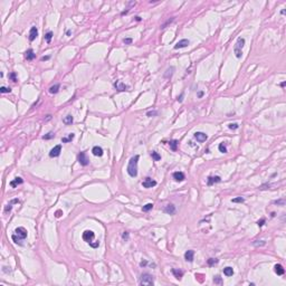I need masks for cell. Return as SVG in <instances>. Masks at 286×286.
I'll return each instance as SVG.
<instances>
[{
    "mask_svg": "<svg viewBox=\"0 0 286 286\" xmlns=\"http://www.w3.org/2000/svg\"><path fill=\"white\" fill-rule=\"evenodd\" d=\"M95 234L92 231V230H85L83 232V239L86 241L87 244H90V246H92L93 248H96L99 246V241H96V243H93V239H94Z\"/></svg>",
    "mask_w": 286,
    "mask_h": 286,
    "instance_id": "obj_3",
    "label": "cell"
},
{
    "mask_svg": "<svg viewBox=\"0 0 286 286\" xmlns=\"http://www.w3.org/2000/svg\"><path fill=\"white\" fill-rule=\"evenodd\" d=\"M163 211L168 215H173L174 212H176V207H174L173 205H168L163 208Z\"/></svg>",
    "mask_w": 286,
    "mask_h": 286,
    "instance_id": "obj_17",
    "label": "cell"
},
{
    "mask_svg": "<svg viewBox=\"0 0 286 286\" xmlns=\"http://www.w3.org/2000/svg\"><path fill=\"white\" fill-rule=\"evenodd\" d=\"M147 264H148L147 260H143V261H141V263H140V266H141V267H144V266H147Z\"/></svg>",
    "mask_w": 286,
    "mask_h": 286,
    "instance_id": "obj_47",
    "label": "cell"
},
{
    "mask_svg": "<svg viewBox=\"0 0 286 286\" xmlns=\"http://www.w3.org/2000/svg\"><path fill=\"white\" fill-rule=\"evenodd\" d=\"M173 179L176 181H183L186 179V176L183 172H180V171H177L173 173Z\"/></svg>",
    "mask_w": 286,
    "mask_h": 286,
    "instance_id": "obj_16",
    "label": "cell"
},
{
    "mask_svg": "<svg viewBox=\"0 0 286 286\" xmlns=\"http://www.w3.org/2000/svg\"><path fill=\"white\" fill-rule=\"evenodd\" d=\"M52 38H53V32H48L47 34L45 35V39H46V41H47V43H50Z\"/></svg>",
    "mask_w": 286,
    "mask_h": 286,
    "instance_id": "obj_35",
    "label": "cell"
},
{
    "mask_svg": "<svg viewBox=\"0 0 286 286\" xmlns=\"http://www.w3.org/2000/svg\"><path fill=\"white\" fill-rule=\"evenodd\" d=\"M77 160H78V162L81 163L82 165H87L88 164V159H87V157H86V154H85V152H79L78 153V156H77Z\"/></svg>",
    "mask_w": 286,
    "mask_h": 286,
    "instance_id": "obj_6",
    "label": "cell"
},
{
    "mask_svg": "<svg viewBox=\"0 0 286 286\" xmlns=\"http://www.w3.org/2000/svg\"><path fill=\"white\" fill-rule=\"evenodd\" d=\"M26 237H27V230H26L24 227H18V228H16L15 234L11 236V238L16 244L21 245V240H24Z\"/></svg>",
    "mask_w": 286,
    "mask_h": 286,
    "instance_id": "obj_2",
    "label": "cell"
},
{
    "mask_svg": "<svg viewBox=\"0 0 286 286\" xmlns=\"http://www.w3.org/2000/svg\"><path fill=\"white\" fill-rule=\"evenodd\" d=\"M189 45V40L188 39H181L178 43L174 45V49H180V48H185Z\"/></svg>",
    "mask_w": 286,
    "mask_h": 286,
    "instance_id": "obj_10",
    "label": "cell"
},
{
    "mask_svg": "<svg viewBox=\"0 0 286 286\" xmlns=\"http://www.w3.org/2000/svg\"><path fill=\"white\" fill-rule=\"evenodd\" d=\"M273 203H275V205H281V206H284V205H285V200H283V199H282V200H276V201H274Z\"/></svg>",
    "mask_w": 286,
    "mask_h": 286,
    "instance_id": "obj_42",
    "label": "cell"
},
{
    "mask_svg": "<svg viewBox=\"0 0 286 286\" xmlns=\"http://www.w3.org/2000/svg\"><path fill=\"white\" fill-rule=\"evenodd\" d=\"M193 257H194V252L193 250H187V252L185 253V259L187 261H189V263H191V261H193Z\"/></svg>",
    "mask_w": 286,
    "mask_h": 286,
    "instance_id": "obj_14",
    "label": "cell"
},
{
    "mask_svg": "<svg viewBox=\"0 0 286 286\" xmlns=\"http://www.w3.org/2000/svg\"><path fill=\"white\" fill-rule=\"evenodd\" d=\"M37 36H38V29H37L36 27H32L30 28V32H29V40L32 41L35 40V39L37 38Z\"/></svg>",
    "mask_w": 286,
    "mask_h": 286,
    "instance_id": "obj_12",
    "label": "cell"
},
{
    "mask_svg": "<svg viewBox=\"0 0 286 286\" xmlns=\"http://www.w3.org/2000/svg\"><path fill=\"white\" fill-rule=\"evenodd\" d=\"M122 238H123L124 240H127V239H128V232H127V231H124L123 234H122Z\"/></svg>",
    "mask_w": 286,
    "mask_h": 286,
    "instance_id": "obj_44",
    "label": "cell"
},
{
    "mask_svg": "<svg viewBox=\"0 0 286 286\" xmlns=\"http://www.w3.org/2000/svg\"><path fill=\"white\" fill-rule=\"evenodd\" d=\"M218 261H219V260H218V259H216V258H209V259L207 260V264H208L209 266H214L215 264H217Z\"/></svg>",
    "mask_w": 286,
    "mask_h": 286,
    "instance_id": "obj_33",
    "label": "cell"
},
{
    "mask_svg": "<svg viewBox=\"0 0 286 286\" xmlns=\"http://www.w3.org/2000/svg\"><path fill=\"white\" fill-rule=\"evenodd\" d=\"M0 92H1V93H10V92H11V88H10V87H5V86H2V87L0 88Z\"/></svg>",
    "mask_w": 286,
    "mask_h": 286,
    "instance_id": "obj_38",
    "label": "cell"
},
{
    "mask_svg": "<svg viewBox=\"0 0 286 286\" xmlns=\"http://www.w3.org/2000/svg\"><path fill=\"white\" fill-rule=\"evenodd\" d=\"M194 137H196V140L198 142H205L206 140L208 139L207 134L203 133V132H196V133H194Z\"/></svg>",
    "mask_w": 286,
    "mask_h": 286,
    "instance_id": "obj_11",
    "label": "cell"
},
{
    "mask_svg": "<svg viewBox=\"0 0 286 286\" xmlns=\"http://www.w3.org/2000/svg\"><path fill=\"white\" fill-rule=\"evenodd\" d=\"M25 58L27 59V61H32V59L35 58V53L32 49H28L27 52L25 53Z\"/></svg>",
    "mask_w": 286,
    "mask_h": 286,
    "instance_id": "obj_21",
    "label": "cell"
},
{
    "mask_svg": "<svg viewBox=\"0 0 286 286\" xmlns=\"http://www.w3.org/2000/svg\"><path fill=\"white\" fill-rule=\"evenodd\" d=\"M157 114H158V112H157V111H150V112L147 113V115H148V116H150V117H151V116H154V115H157Z\"/></svg>",
    "mask_w": 286,
    "mask_h": 286,
    "instance_id": "obj_43",
    "label": "cell"
},
{
    "mask_svg": "<svg viewBox=\"0 0 286 286\" xmlns=\"http://www.w3.org/2000/svg\"><path fill=\"white\" fill-rule=\"evenodd\" d=\"M285 85H286V83H285V82H283V83L281 84V86H282V87H285Z\"/></svg>",
    "mask_w": 286,
    "mask_h": 286,
    "instance_id": "obj_51",
    "label": "cell"
},
{
    "mask_svg": "<svg viewBox=\"0 0 286 286\" xmlns=\"http://www.w3.org/2000/svg\"><path fill=\"white\" fill-rule=\"evenodd\" d=\"M253 245L254 246H256V247H260V246H265L266 245V241L265 240H256V241H254L253 243Z\"/></svg>",
    "mask_w": 286,
    "mask_h": 286,
    "instance_id": "obj_32",
    "label": "cell"
},
{
    "mask_svg": "<svg viewBox=\"0 0 286 286\" xmlns=\"http://www.w3.org/2000/svg\"><path fill=\"white\" fill-rule=\"evenodd\" d=\"M59 84H55V85H53V86H50L49 87V93L50 94H56L57 92L59 91Z\"/></svg>",
    "mask_w": 286,
    "mask_h": 286,
    "instance_id": "obj_24",
    "label": "cell"
},
{
    "mask_svg": "<svg viewBox=\"0 0 286 286\" xmlns=\"http://www.w3.org/2000/svg\"><path fill=\"white\" fill-rule=\"evenodd\" d=\"M53 137H54V133H53V132H49V133H47L46 135H44L43 139H44V140H49V139H53Z\"/></svg>",
    "mask_w": 286,
    "mask_h": 286,
    "instance_id": "obj_37",
    "label": "cell"
},
{
    "mask_svg": "<svg viewBox=\"0 0 286 286\" xmlns=\"http://www.w3.org/2000/svg\"><path fill=\"white\" fill-rule=\"evenodd\" d=\"M244 45H245V39L243 37H238L236 44H235V47H234V53L237 58H240L241 55H243V50L241 49H243Z\"/></svg>",
    "mask_w": 286,
    "mask_h": 286,
    "instance_id": "obj_4",
    "label": "cell"
},
{
    "mask_svg": "<svg viewBox=\"0 0 286 286\" xmlns=\"http://www.w3.org/2000/svg\"><path fill=\"white\" fill-rule=\"evenodd\" d=\"M218 149H219V151H220L221 153H227V148H226V145L223 144V142H222V143H220V144H219Z\"/></svg>",
    "mask_w": 286,
    "mask_h": 286,
    "instance_id": "obj_31",
    "label": "cell"
},
{
    "mask_svg": "<svg viewBox=\"0 0 286 286\" xmlns=\"http://www.w3.org/2000/svg\"><path fill=\"white\" fill-rule=\"evenodd\" d=\"M24 182V180L21 178H19V177H17V178H15L12 181H10V187L12 188H16L18 185H21V183Z\"/></svg>",
    "mask_w": 286,
    "mask_h": 286,
    "instance_id": "obj_18",
    "label": "cell"
},
{
    "mask_svg": "<svg viewBox=\"0 0 286 286\" xmlns=\"http://www.w3.org/2000/svg\"><path fill=\"white\" fill-rule=\"evenodd\" d=\"M228 127H229L230 130H237V128L239 127V125L237 123H230L229 125H228Z\"/></svg>",
    "mask_w": 286,
    "mask_h": 286,
    "instance_id": "obj_39",
    "label": "cell"
},
{
    "mask_svg": "<svg viewBox=\"0 0 286 286\" xmlns=\"http://www.w3.org/2000/svg\"><path fill=\"white\" fill-rule=\"evenodd\" d=\"M182 97H183V94H181L180 96H178V102H182Z\"/></svg>",
    "mask_w": 286,
    "mask_h": 286,
    "instance_id": "obj_48",
    "label": "cell"
},
{
    "mask_svg": "<svg viewBox=\"0 0 286 286\" xmlns=\"http://www.w3.org/2000/svg\"><path fill=\"white\" fill-rule=\"evenodd\" d=\"M202 96H203V92L201 91V92H199V93H198V97L200 98V97H202Z\"/></svg>",
    "mask_w": 286,
    "mask_h": 286,
    "instance_id": "obj_49",
    "label": "cell"
},
{
    "mask_svg": "<svg viewBox=\"0 0 286 286\" xmlns=\"http://www.w3.org/2000/svg\"><path fill=\"white\" fill-rule=\"evenodd\" d=\"M232 202L234 203H241V202H244L245 201V199L243 198V197H237V198H234L232 199Z\"/></svg>",
    "mask_w": 286,
    "mask_h": 286,
    "instance_id": "obj_34",
    "label": "cell"
},
{
    "mask_svg": "<svg viewBox=\"0 0 286 286\" xmlns=\"http://www.w3.org/2000/svg\"><path fill=\"white\" fill-rule=\"evenodd\" d=\"M92 153L94 154L95 157H102L103 156V149H102L101 147H98V145H96V147H94L92 149Z\"/></svg>",
    "mask_w": 286,
    "mask_h": 286,
    "instance_id": "obj_15",
    "label": "cell"
},
{
    "mask_svg": "<svg viewBox=\"0 0 286 286\" xmlns=\"http://www.w3.org/2000/svg\"><path fill=\"white\" fill-rule=\"evenodd\" d=\"M274 268H275V273H276L277 275H279V276H281V275H284V273H285V269H284L283 266L279 265V264H276Z\"/></svg>",
    "mask_w": 286,
    "mask_h": 286,
    "instance_id": "obj_22",
    "label": "cell"
},
{
    "mask_svg": "<svg viewBox=\"0 0 286 286\" xmlns=\"http://www.w3.org/2000/svg\"><path fill=\"white\" fill-rule=\"evenodd\" d=\"M169 145L171 148L172 151H177V145H178V141L177 140H173V141H170L169 142Z\"/></svg>",
    "mask_w": 286,
    "mask_h": 286,
    "instance_id": "obj_27",
    "label": "cell"
},
{
    "mask_svg": "<svg viewBox=\"0 0 286 286\" xmlns=\"http://www.w3.org/2000/svg\"><path fill=\"white\" fill-rule=\"evenodd\" d=\"M264 223H265V219H260V220H258L257 221V225L259 226V227H261V226H264Z\"/></svg>",
    "mask_w": 286,
    "mask_h": 286,
    "instance_id": "obj_45",
    "label": "cell"
},
{
    "mask_svg": "<svg viewBox=\"0 0 286 286\" xmlns=\"http://www.w3.org/2000/svg\"><path fill=\"white\" fill-rule=\"evenodd\" d=\"M140 284H141V285H144V286H152L154 284L153 276L150 274H142Z\"/></svg>",
    "mask_w": 286,
    "mask_h": 286,
    "instance_id": "obj_5",
    "label": "cell"
},
{
    "mask_svg": "<svg viewBox=\"0 0 286 286\" xmlns=\"http://www.w3.org/2000/svg\"><path fill=\"white\" fill-rule=\"evenodd\" d=\"M139 159H140L139 156H134L130 159V161H128L126 171H127L128 176L132 177V178H134V177L137 176V161H139Z\"/></svg>",
    "mask_w": 286,
    "mask_h": 286,
    "instance_id": "obj_1",
    "label": "cell"
},
{
    "mask_svg": "<svg viewBox=\"0 0 286 286\" xmlns=\"http://www.w3.org/2000/svg\"><path fill=\"white\" fill-rule=\"evenodd\" d=\"M153 208V203H147L145 206H143V208H142V210L144 212H147V211H150V210Z\"/></svg>",
    "mask_w": 286,
    "mask_h": 286,
    "instance_id": "obj_30",
    "label": "cell"
},
{
    "mask_svg": "<svg viewBox=\"0 0 286 286\" xmlns=\"http://www.w3.org/2000/svg\"><path fill=\"white\" fill-rule=\"evenodd\" d=\"M14 203H19V200H18V199H14V200L10 201V202L5 207V212H6V214H8V212L11 211V208H12V205H14Z\"/></svg>",
    "mask_w": 286,
    "mask_h": 286,
    "instance_id": "obj_19",
    "label": "cell"
},
{
    "mask_svg": "<svg viewBox=\"0 0 286 286\" xmlns=\"http://www.w3.org/2000/svg\"><path fill=\"white\" fill-rule=\"evenodd\" d=\"M151 157H152V159H153L154 161H160V160H161V156L158 153V152H156V151H152V152H151Z\"/></svg>",
    "mask_w": 286,
    "mask_h": 286,
    "instance_id": "obj_28",
    "label": "cell"
},
{
    "mask_svg": "<svg viewBox=\"0 0 286 286\" xmlns=\"http://www.w3.org/2000/svg\"><path fill=\"white\" fill-rule=\"evenodd\" d=\"M221 181V178L218 176H215V177H209V178L207 179V185L208 186H212L214 183H217V182H220Z\"/></svg>",
    "mask_w": 286,
    "mask_h": 286,
    "instance_id": "obj_13",
    "label": "cell"
},
{
    "mask_svg": "<svg viewBox=\"0 0 286 286\" xmlns=\"http://www.w3.org/2000/svg\"><path fill=\"white\" fill-rule=\"evenodd\" d=\"M114 87L116 88L119 92H124V91H127V90H128V86L125 85V84H123V83H121L120 81L115 82V83H114Z\"/></svg>",
    "mask_w": 286,
    "mask_h": 286,
    "instance_id": "obj_9",
    "label": "cell"
},
{
    "mask_svg": "<svg viewBox=\"0 0 286 286\" xmlns=\"http://www.w3.org/2000/svg\"><path fill=\"white\" fill-rule=\"evenodd\" d=\"M174 72V67H170L169 69H167V73H164V77L165 78H171L172 75H173Z\"/></svg>",
    "mask_w": 286,
    "mask_h": 286,
    "instance_id": "obj_25",
    "label": "cell"
},
{
    "mask_svg": "<svg viewBox=\"0 0 286 286\" xmlns=\"http://www.w3.org/2000/svg\"><path fill=\"white\" fill-rule=\"evenodd\" d=\"M223 274L226 275V276H232L234 275V269H232V267H226V268H223Z\"/></svg>",
    "mask_w": 286,
    "mask_h": 286,
    "instance_id": "obj_23",
    "label": "cell"
},
{
    "mask_svg": "<svg viewBox=\"0 0 286 286\" xmlns=\"http://www.w3.org/2000/svg\"><path fill=\"white\" fill-rule=\"evenodd\" d=\"M172 274L174 275V277H176L177 279H181L182 278V276H183V272L182 270H180V269H176V268H172Z\"/></svg>",
    "mask_w": 286,
    "mask_h": 286,
    "instance_id": "obj_20",
    "label": "cell"
},
{
    "mask_svg": "<svg viewBox=\"0 0 286 286\" xmlns=\"http://www.w3.org/2000/svg\"><path fill=\"white\" fill-rule=\"evenodd\" d=\"M61 152H62V145L58 144V145L54 147L52 150H50L49 157H50V158H56V157H58L59 154H61Z\"/></svg>",
    "mask_w": 286,
    "mask_h": 286,
    "instance_id": "obj_7",
    "label": "cell"
},
{
    "mask_svg": "<svg viewBox=\"0 0 286 286\" xmlns=\"http://www.w3.org/2000/svg\"><path fill=\"white\" fill-rule=\"evenodd\" d=\"M133 39L132 38H124L123 39V43L125 44V45H130V44H132Z\"/></svg>",
    "mask_w": 286,
    "mask_h": 286,
    "instance_id": "obj_41",
    "label": "cell"
},
{
    "mask_svg": "<svg viewBox=\"0 0 286 286\" xmlns=\"http://www.w3.org/2000/svg\"><path fill=\"white\" fill-rule=\"evenodd\" d=\"M9 78L11 79V81H14V82H17V81H18V79H17V76H16V73H15V72L10 73V74H9Z\"/></svg>",
    "mask_w": 286,
    "mask_h": 286,
    "instance_id": "obj_40",
    "label": "cell"
},
{
    "mask_svg": "<svg viewBox=\"0 0 286 286\" xmlns=\"http://www.w3.org/2000/svg\"><path fill=\"white\" fill-rule=\"evenodd\" d=\"M214 283L215 284H219V285H220V284H222V278H221L220 276H216L214 278Z\"/></svg>",
    "mask_w": 286,
    "mask_h": 286,
    "instance_id": "obj_36",
    "label": "cell"
},
{
    "mask_svg": "<svg viewBox=\"0 0 286 286\" xmlns=\"http://www.w3.org/2000/svg\"><path fill=\"white\" fill-rule=\"evenodd\" d=\"M62 215H63V211H62V210H57V211L55 212V216H56L57 218H59V217H61Z\"/></svg>",
    "mask_w": 286,
    "mask_h": 286,
    "instance_id": "obj_46",
    "label": "cell"
},
{
    "mask_svg": "<svg viewBox=\"0 0 286 286\" xmlns=\"http://www.w3.org/2000/svg\"><path fill=\"white\" fill-rule=\"evenodd\" d=\"M73 139H74V134H73V133H70V134L68 135V137H63V139H62V142H63V143H67V142H70V141H72Z\"/></svg>",
    "mask_w": 286,
    "mask_h": 286,
    "instance_id": "obj_29",
    "label": "cell"
},
{
    "mask_svg": "<svg viewBox=\"0 0 286 286\" xmlns=\"http://www.w3.org/2000/svg\"><path fill=\"white\" fill-rule=\"evenodd\" d=\"M142 186H143V188H152L157 186V181L152 180L151 178H145V180L142 182Z\"/></svg>",
    "mask_w": 286,
    "mask_h": 286,
    "instance_id": "obj_8",
    "label": "cell"
},
{
    "mask_svg": "<svg viewBox=\"0 0 286 286\" xmlns=\"http://www.w3.org/2000/svg\"><path fill=\"white\" fill-rule=\"evenodd\" d=\"M49 59V56H45V57H41V61H48Z\"/></svg>",
    "mask_w": 286,
    "mask_h": 286,
    "instance_id": "obj_50",
    "label": "cell"
},
{
    "mask_svg": "<svg viewBox=\"0 0 286 286\" xmlns=\"http://www.w3.org/2000/svg\"><path fill=\"white\" fill-rule=\"evenodd\" d=\"M73 120H74V119H73L72 115H67V116H65V117L63 119V122L68 125V124H72V123H73Z\"/></svg>",
    "mask_w": 286,
    "mask_h": 286,
    "instance_id": "obj_26",
    "label": "cell"
}]
</instances>
